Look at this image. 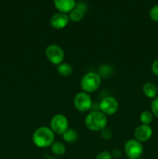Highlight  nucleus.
Masks as SVG:
<instances>
[{"label": "nucleus", "instance_id": "1", "mask_svg": "<svg viewBox=\"0 0 158 159\" xmlns=\"http://www.w3.org/2000/svg\"><path fill=\"white\" fill-rule=\"evenodd\" d=\"M55 134L48 127H40L33 134V142L37 147L46 148L50 147L55 140Z\"/></svg>", "mask_w": 158, "mask_h": 159}, {"label": "nucleus", "instance_id": "2", "mask_svg": "<svg viewBox=\"0 0 158 159\" xmlns=\"http://www.w3.org/2000/svg\"><path fill=\"white\" fill-rule=\"evenodd\" d=\"M108 119L106 115L104 114L100 110L90 112L86 116L85 124L87 128L91 131H101L106 127Z\"/></svg>", "mask_w": 158, "mask_h": 159}, {"label": "nucleus", "instance_id": "3", "mask_svg": "<svg viewBox=\"0 0 158 159\" xmlns=\"http://www.w3.org/2000/svg\"><path fill=\"white\" fill-rule=\"evenodd\" d=\"M102 83V78L96 72H88L81 79V87L83 92L91 93L98 90Z\"/></svg>", "mask_w": 158, "mask_h": 159}, {"label": "nucleus", "instance_id": "4", "mask_svg": "<svg viewBox=\"0 0 158 159\" xmlns=\"http://www.w3.org/2000/svg\"><path fill=\"white\" fill-rule=\"evenodd\" d=\"M45 55L51 64L59 65L63 63L65 54L61 47L57 44H50L45 50Z\"/></svg>", "mask_w": 158, "mask_h": 159}, {"label": "nucleus", "instance_id": "5", "mask_svg": "<svg viewBox=\"0 0 158 159\" xmlns=\"http://www.w3.org/2000/svg\"><path fill=\"white\" fill-rule=\"evenodd\" d=\"M124 152L129 159L140 158L143 154L142 143L136 139H130L124 145Z\"/></svg>", "mask_w": 158, "mask_h": 159}, {"label": "nucleus", "instance_id": "6", "mask_svg": "<svg viewBox=\"0 0 158 159\" xmlns=\"http://www.w3.org/2000/svg\"><path fill=\"white\" fill-rule=\"evenodd\" d=\"M50 128L55 134L63 135L64 133L69 128V122L68 118L64 115L60 113L54 115L50 120Z\"/></svg>", "mask_w": 158, "mask_h": 159}, {"label": "nucleus", "instance_id": "7", "mask_svg": "<svg viewBox=\"0 0 158 159\" xmlns=\"http://www.w3.org/2000/svg\"><path fill=\"white\" fill-rule=\"evenodd\" d=\"M74 104L79 112H86L91 109L92 106V99L89 93L80 92L74 96Z\"/></svg>", "mask_w": 158, "mask_h": 159}, {"label": "nucleus", "instance_id": "8", "mask_svg": "<svg viewBox=\"0 0 158 159\" xmlns=\"http://www.w3.org/2000/svg\"><path fill=\"white\" fill-rule=\"evenodd\" d=\"M100 111L105 115H113L119 109V102L114 96H106L103 98L99 104Z\"/></svg>", "mask_w": 158, "mask_h": 159}, {"label": "nucleus", "instance_id": "9", "mask_svg": "<svg viewBox=\"0 0 158 159\" xmlns=\"http://www.w3.org/2000/svg\"><path fill=\"white\" fill-rule=\"evenodd\" d=\"M153 136V129L150 125L141 124L138 126L134 131L135 139L139 142H146Z\"/></svg>", "mask_w": 158, "mask_h": 159}, {"label": "nucleus", "instance_id": "10", "mask_svg": "<svg viewBox=\"0 0 158 159\" xmlns=\"http://www.w3.org/2000/svg\"><path fill=\"white\" fill-rule=\"evenodd\" d=\"M68 15L63 12H57L51 16L50 20V23L51 26L56 30H60L66 27L69 23Z\"/></svg>", "mask_w": 158, "mask_h": 159}, {"label": "nucleus", "instance_id": "11", "mask_svg": "<svg viewBox=\"0 0 158 159\" xmlns=\"http://www.w3.org/2000/svg\"><path fill=\"white\" fill-rule=\"evenodd\" d=\"M55 7L60 12L69 13L76 6L75 0H54Z\"/></svg>", "mask_w": 158, "mask_h": 159}, {"label": "nucleus", "instance_id": "12", "mask_svg": "<svg viewBox=\"0 0 158 159\" xmlns=\"http://www.w3.org/2000/svg\"><path fill=\"white\" fill-rule=\"evenodd\" d=\"M143 93L149 99H155L158 94L157 86L153 82H146L143 86Z\"/></svg>", "mask_w": 158, "mask_h": 159}, {"label": "nucleus", "instance_id": "13", "mask_svg": "<svg viewBox=\"0 0 158 159\" xmlns=\"http://www.w3.org/2000/svg\"><path fill=\"white\" fill-rule=\"evenodd\" d=\"M50 150L55 156H63L66 153V147L60 141H54L51 144Z\"/></svg>", "mask_w": 158, "mask_h": 159}, {"label": "nucleus", "instance_id": "14", "mask_svg": "<svg viewBox=\"0 0 158 159\" xmlns=\"http://www.w3.org/2000/svg\"><path fill=\"white\" fill-rule=\"evenodd\" d=\"M57 71L60 75L63 77H68L73 73V68L70 64L61 63L57 65Z\"/></svg>", "mask_w": 158, "mask_h": 159}, {"label": "nucleus", "instance_id": "15", "mask_svg": "<svg viewBox=\"0 0 158 159\" xmlns=\"http://www.w3.org/2000/svg\"><path fill=\"white\" fill-rule=\"evenodd\" d=\"M78 138L77 131L74 129L68 128L63 134V139L67 143H74L75 142Z\"/></svg>", "mask_w": 158, "mask_h": 159}, {"label": "nucleus", "instance_id": "16", "mask_svg": "<svg viewBox=\"0 0 158 159\" xmlns=\"http://www.w3.org/2000/svg\"><path fill=\"white\" fill-rule=\"evenodd\" d=\"M84 15H85V14H84V11L78 9V8L75 7L74 9H72V10L69 12L68 17H69V20H71V21L79 22L83 19Z\"/></svg>", "mask_w": 158, "mask_h": 159}, {"label": "nucleus", "instance_id": "17", "mask_svg": "<svg viewBox=\"0 0 158 159\" xmlns=\"http://www.w3.org/2000/svg\"><path fill=\"white\" fill-rule=\"evenodd\" d=\"M153 114L152 113L151 111L149 110H144L141 113L140 116H139V120L142 123V124H145V125H150L153 120Z\"/></svg>", "mask_w": 158, "mask_h": 159}, {"label": "nucleus", "instance_id": "18", "mask_svg": "<svg viewBox=\"0 0 158 159\" xmlns=\"http://www.w3.org/2000/svg\"><path fill=\"white\" fill-rule=\"evenodd\" d=\"M149 15L153 21L158 22V4L155 5L150 9Z\"/></svg>", "mask_w": 158, "mask_h": 159}, {"label": "nucleus", "instance_id": "19", "mask_svg": "<svg viewBox=\"0 0 158 159\" xmlns=\"http://www.w3.org/2000/svg\"><path fill=\"white\" fill-rule=\"evenodd\" d=\"M100 132L101 137L105 140H109L111 139L112 137V131L111 129L108 128L107 127H105L104 129H102Z\"/></svg>", "mask_w": 158, "mask_h": 159}, {"label": "nucleus", "instance_id": "20", "mask_svg": "<svg viewBox=\"0 0 158 159\" xmlns=\"http://www.w3.org/2000/svg\"><path fill=\"white\" fill-rule=\"evenodd\" d=\"M150 107H151V112L153 116L158 118V97H156L152 100Z\"/></svg>", "mask_w": 158, "mask_h": 159}, {"label": "nucleus", "instance_id": "21", "mask_svg": "<svg viewBox=\"0 0 158 159\" xmlns=\"http://www.w3.org/2000/svg\"><path fill=\"white\" fill-rule=\"evenodd\" d=\"M95 159H112L111 152L108 151H104V152H100L98 154L97 156L95 157Z\"/></svg>", "mask_w": 158, "mask_h": 159}, {"label": "nucleus", "instance_id": "22", "mask_svg": "<svg viewBox=\"0 0 158 159\" xmlns=\"http://www.w3.org/2000/svg\"><path fill=\"white\" fill-rule=\"evenodd\" d=\"M151 71L153 75L158 77V58L156 59L152 63L151 65Z\"/></svg>", "mask_w": 158, "mask_h": 159}, {"label": "nucleus", "instance_id": "23", "mask_svg": "<svg viewBox=\"0 0 158 159\" xmlns=\"http://www.w3.org/2000/svg\"><path fill=\"white\" fill-rule=\"evenodd\" d=\"M111 154L112 156V158H119L122 156V152H121V151L119 150V149H116V150L113 151Z\"/></svg>", "mask_w": 158, "mask_h": 159}, {"label": "nucleus", "instance_id": "24", "mask_svg": "<svg viewBox=\"0 0 158 159\" xmlns=\"http://www.w3.org/2000/svg\"><path fill=\"white\" fill-rule=\"evenodd\" d=\"M46 159H57V158H56L55 157H48Z\"/></svg>", "mask_w": 158, "mask_h": 159}, {"label": "nucleus", "instance_id": "25", "mask_svg": "<svg viewBox=\"0 0 158 159\" xmlns=\"http://www.w3.org/2000/svg\"><path fill=\"white\" fill-rule=\"evenodd\" d=\"M138 159H144V158H138Z\"/></svg>", "mask_w": 158, "mask_h": 159}, {"label": "nucleus", "instance_id": "26", "mask_svg": "<svg viewBox=\"0 0 158 159\" xmlns=\"http://www.w3.org/2000/svg\"><path fill=\"white\" fill-rule=\"evenodd\" d=\"M157 89H158V85H157Z\"/></svg>", "mask_w": 158, "mask_h": 159}]
</instances>
